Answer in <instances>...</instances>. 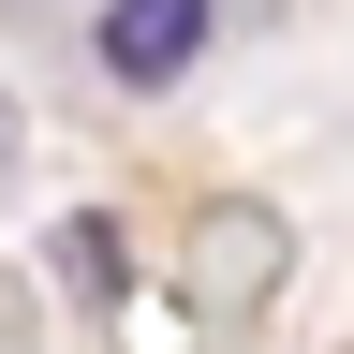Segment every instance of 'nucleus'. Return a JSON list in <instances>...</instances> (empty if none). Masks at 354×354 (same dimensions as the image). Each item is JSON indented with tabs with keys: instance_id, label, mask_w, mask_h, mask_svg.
<instances>
[{
	"instance_id": "obj_2",
	"label": "nucleus",
	"mask_w": 354,
	"mask_h": 354,
	"mask_svg": "<svg viewBox=\"0 0 354 354\" xmlns=\"http://www.w3.org/2000/svg\"><path fill=\"white\" fill-rule=\"evenodd\" d=\"M59 266H74V295H88V310H118V295H133V236H118L104 207H74V221H59Z\"/></svg>"
},
{
	"instance_id": "obj_1",
	"label": "nucleus",
	"mask_w": 354,
	"mask_h": 354,
	"mask_svg": "<svg viewBox=\"0 0 354 354\" xmlns=\"http://www.w3.org/2000/svg\"><path fill=\"white\" fill-rule=\"evenodd\" d=\"M88 59L118 88H177L207 59V0H104V15H88Z\"/></svg>"
},
{
	"instance_id": "obj_3",
	"label": "nucleus",
	"mask_w": 354,
	"mask_h": 354,
	"mask_svg": "<svg viewBox=\"0 0 354 354\" xmlns=\"http://www.w3.org/2000/svg\"><path fill=\"white\" fill-rule=\"evenodd\" d=\"M0 148H15V104H0Z\"/></svg>"
}]
</instances>
